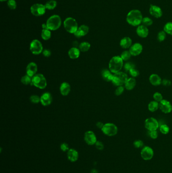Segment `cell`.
Returning <instances> with one entry per match:
<instances>
[{
	"instance_id": "1",
	"label": "cell",
	"mask_w": 172,
	"mask_h": 173,
	"mask_svg": "<svg viewBox=\"0 0 172 173\" xmlns=\"http://www.w3.org/2000/svg\"><path fill=\"white\" fill-rule=\"evenodd\" d=\"M143 14L140 10L132 9L130 10L126 16V21L132 27H138L142 24Z\"/></svg>"
},
{
	"instance_id": "2",
	"label": "cell",
	"mask_w": 172,
	"mask_h": 173,
	"mask_svg": "<svg viewBox=\"0 0 172 173\" xmlns=\"http://www.w3.org/2000/svg\"><path fill=\"white\" fill-rule=\"evenodd\" d=\"M123 67L124 61L120 56H114L109 60V70L114 74L121 72Z\"/></svg>"
},
{
	"instance_id": "3",
	"label": "cell",
	"mask_w": 172,
	"mask_h": 173,
	"mask_svg": "<svg viewBox=\"0 0 172 173\" xmlns=\"http://www.w3.org/2000/svg\"><path fill=\"white\" fill-rule=\"evenodd\" d=\"M61 23V17L58 15H54L48 19L46 25L49 30H56L60 27Z\"/></svg>"
},
{
	"instance_id": "4",
	"label": "cell",
	"mask_w": 172,
	"mask_h": 173,
	"mask_svg": "<svg viewBox=\"0 0 172 173\" xmlns=\"http://www.w3.org/2000/svg\"><path fill=\"white\" fill-rule=\"evenodd\" d=\"M128 78V76L127 74L121 71L117 73L114 74L112 82L115 86L117 87L123 86L125 85L126 82L127 81Z\"/></svg>"
},
{
	"instance_id": "5",
	"label": "cell",
	"mask_w": 172,
	"mask_h": 173,
	"mask_svg": "<svg viewBox=\"0 0 172 173\" xmlns=\"http://www.w3.org/2000/svg\"><path fill=\"white\" fill-rule=\"evenodd\" d=\"M65 28L68 33L74 34L78 30V24L75 19L72 17L66 18L64 22Z\"/></svg>"
},
{
	"instance_id": "6",
	"label": "cell",
	"mask_w": 172,
	"mask_h": 173,
	"mask_svg": "<svg viewBox=\"0 0 172 173\" xmlns=\"http://www.w3.org/2000/svg\"><path fill=\"white\" fill-rule=\"evenodd\" d=\"M32 83L33 86L41 89H45L47 85L46 78L42 74H36L33 76Z\"/></svg>"
},
{
	"instance_id": "7",
	"label": "cell",
	"mask_w": 172,
	"mask_h": 173,
	"mask_svg": "<svg viewBox=\"0 0 172 173\" xmlns=\"http://www.w3.org/2000/svg\"><path fill=\"white\" fill-rule=\"evenodd\" d=\"M102 131L103 134L108 136H115L118 133V129L117 126L113 123H105L102 129Z\"/></svg>"
},
{
	"instance_id": "8",
	"label": "cell",
	"mask_w": 172,
	"mask_h": 173,
	"mask_svg": "<svg viewBox=\"0 0 172 173\" xmlns=\"http://www.w3.org/2000/svg\"><path fill=\"white\" fill-rule=\"evenodd\" d=\"M144 127L149 131H155L158 129L160 125L158 120L155 117H150L145 120Z\"/></svg>"
},
{
	"instance_id": "9",
	"label": "cell",
	"mask_w": 172,
	"mask_h": 173,
	"mask_svg": "<svg viewBox=\"0 0 172 173\" xmlns=\"http://www.w3.org/2000/svg\"><path fill=\"white\" fill-rule=\"evenodd\" d=\"M30 50L33 54L38 55L43 51L42 44L38 40H34L30 45Z\"/></svg>"
},
{
	"instance_id": "10",
	"label": "cell",
	"mask_w": 172,
	"mask_h": 173,
	"mask_svg": "<svg viewBox=\"0 0 172 173\" xmlns=\"http://www.w3.org/2000/svg\"><path fill=\"white\" fill-rule=\"evenodd\" d=\"M45 7L41 4H35L30 8L32 14L35 16H39L44 15L45 12Z\"/></svg>"
},
{
	"instance_id": "11",
	"label": "cell",
	"mask_w": 172,
	"mask_h": 173,
	"mask_svg": "<svg viewBox=\"0 0 172 173\" xmlns=\"http://www.w3.org/2000/svg\"><path fill=\"white\" fill-rule=\"evenodd\" d=\"M159 109L164 114H169L172 111V104L166 99H163L159 103Z\"/></svg>"
},
{
	"instance_id": "12",
	"label": "cell",
	"mask_w": 172,
	"mask_h": 173,
	"mask_svg": "<svg viewBox=\"0 0 172 173\" xmlns=\"http://www.w3.org/2000/svg\"><path fill=\"white\" fill-rule=\"evenodd\" d=\"M149 12L150 15L156 18H160L163 15V10L160 7L157 5L150 4Z\"/></svg>"
},
{
	"instance_id": "13",
	"label": "cell",
	"mask_w": 172,
	"mask_h": 173,
	"mask_svg": "<svg viewBox=\"0 0 172 173\" xmlns=\"http://www.w3.org/2000/svg\"><path fill=\"white\" fill-rule=\"evenodd\" d=\"M143 48L142 44L139 43H135L132 45L129 51H130L132 56H137L143 52Z\"/></svg>"
},
{
	"instance_id": "14",
	"label": "cell",
	"mask_w": 172,
	"mask_h": 173,
	"mask_svg": "<svg viewBox=\"0 0 172 173\" xmlns=\"http://www.w3.org/2000/svg\"><path fill=\"white\" fill-rule=\"evenodd\" d=\"M141 156L144 160L146 161L150 160L153 158V150L150 147H144L141 151Z\"/></svg>"
},
{
	"instance_id": "15",
	"label": "cell",
	"mask_w": 172,
	"mask_h": 173,
	"mask_svg": "<svg viewBox=\"0 0 172 173\" xmlns=\"http://www.w3.org/2000/svg\"><path fill=\"white\" fill-rule=\"evenodd\" d=\"M84 140L88 145H95L97 141L96 135L91 131H87L84 134Z\"/></svg>"
},
{
	"instance_id": "16",
	"label": "cell",
	"mask_w": 172,
	"mask_h": 173,
	"mask_svg": "<svg viewBox=\"0 0 172 173\" xmlns=\"http://www.w3.org/2000/svg\"><path fill=\"white\" fill-rule=\"evenodd\" d=\"M136 32L138 36L141 38H146L149 34V28L143 24H141L137 27Z\"/></svg>"
},
{
	"instance_id": "17",
	"label": "cell",
	"mask_w": 172,
	"mask_h": 173,
	"mask_svg": "<svg viewBox=\"0 0 172 173\" xmlns=\"http://www.w3.org/2000/svg\"><path fill=\"white\" fill-rule=\"evenodd\" d=\"M149 81L150 84L153 86H158L162 83L161 77L156 73H152L149 78Z\"/></svg>"
},
{
	"instance_id": "18",
	"label": "cell",
	"mask_w": 172,
	"mask_h": 173,
	"mask_svg": "<svg viewBox=\"0 0 172 173\" xmlns=\"http://www.w3.org/2000/svg\"><path fill=\"white\" fill-rule=\"evenodd\" d=\"M38 70V66L35 63L30 62L26 67V74L30 77H33L35 75Z\"/></svg>"
},
{
	"instance_id": "19",
	"label": "cell",
	"mask_w": 172,
	"mask_h": 173,
	"mask_svg": "<svg viewBox=\"0 0 172 173\" xmlns=\"http://www.w3.org/2000/svg\"><path fill=\"white\" fill-rule=\"evenodd\" d=\"M52 102V96L50 93L46 92L43 94L41 97V102L45 106L50 105Z\"/></svg>"
},
{
	"instance_id": "20",
	"label": "cell",
	"mask_w": 172,
	"mask_h": 173,
	"mask_svg": "<svg viewBox=\"0 0 172 173\" xmlns=\"http://www.w3.org/2000/svg\"><path fill=\"white\" fill-rule=\"evenodd\" d=\"M132 40L131 38L129 37H123L121 40L120 42V46L122 49H128L130 48L132 45Z\"/></svg>"
},
{
	"instance_id": "21",
	"label": "cell",
	"mask_w": 172,
	"mask_h": 173,
	"mask_svg": "<svg viewBox=\"0 0 172 173\" xmlns=\"http://www.w3.org/2000/svg\"><path fill=\"white\" fill-rule=\"evenodd\" d=\"M89 31V27L85 25H82L78 27V30L74 34L77 37H80L85 36Z\"/></svg>"
},
{
	"instance_id": "22",
	"label": "cell",
	"mask_w": 172,
	"mask_h": 173,
	"mask_svg": "<svg viewBox=\"0 0 172 173\" xmlns=\"http://www.w3.org/2000/svg\"><path fill=\"white\" fill-rule=\"evenodd\" d=\"M67 158L71 162H76L79 158L78 151L74 149H70L67 152Z\"/></svg>"
},
{
	"instance_id": "23",
	"label": "cell",
	"mask_w": 172,
	"mask_h": 173,
	"mask_svg": "<svg viewBox=\"0 0 172 173\" xmlns=\"http://www.w3.org/2000/svg\"><path fill=\"white\" fill-rule=\"evenodd\" d=\"M136 85V80L134 78H128L127 81L126 82L124 87L125 89L128 91H131L134 89Z\"/></svg>"
},
{
	"instance_id": "24",
	"label": "cell",
	"mask_w": 172,
	"mask_h": 173,
	"mask_svg": "<svg viewBox=\"0 0 172 173\" xmlns=\"http://www.w3.org/2000/svg\"><path fill=\"white\" fill-rule=\"evenodd\" d=\"M60 90L61 94L63 96H67L70 92V85L69 83H67V82H64L61 85V86L60 88Z\"/></svg>"
},
{
	"instance_id": "25",
	"label": "cell",
	"mask_w": 172,
	"mask_h": 173,
	"mask_svg": "<svg viewBox=\"0 0 172 173\" xmlns=\"http://www.w3.org/2000/svg\"><path fill=\"white\" fill-rule=\"evenodd\" d=\"M42 30L41 31V37L44 40H48L50 39L51 37V33L50 30H49L47 27V25L45 24H43L42 25Z\"/></svg>"
},
{
	"instance_id": "26",
	"label": "cell",
	"mask_w": 172,
	"mask_h": 173,
	"mask_svg": "<svg viewBox=\"0 0 172 173\" xmlns=\"http://www.w3.org/2000/svg\"><path fill=\"white\" fill-rule=\"evenodd\" d=\"M113 74L109 69H104L102 70V76L103 80L106 82H112L113 78Z\"/></svg>"
},
{
	"instance_id": "27",
	"label": "cell",
	"mask_w": 172,
	"mask_h": 173,
	"mask_svg": "<svg viewBox=\"0 0 172 173\" xmlns=\"http://www.w3.org/2000/svg\"><path fill=\"white\" fill-rule=\"evenodd\" d=\"M68 55L72 59H77L80 56V50L76 47H73L69 50Z\"/></svg>"
},
{
	"instance_id": "28",
	"label": "cell",
	"mask_w": 172,
	"mask_h": 173,
	"mask_svg": "<svg viewBox=\"0 0 172 173\" xmlns=\"http://www.w3.org/2000/svg\"><path fill=\"white\" fill-rule=\"evenodd\" d=\"M147 107L150 112H155L159 109V103L153 100L149 103Z\"/></svg>"
},
{
	"instance_id": "29",
	"label": "cell",
	"mask_w": 172,
	"mask_h": 173,
	"mask_svg": "<svg viewBox=\"0 0 172 173\" xmlns=\"http://www.w3.org/2000/svg\"><path fill=\"white\" fill-rule=\"evenodd\" d=\"M131 54L129 50H125L122 52L120 57L124 61H128L131 57Z\"/></svg>"
},
{
	"instance_id": "30",
	"label": "cell",
	"mask_w": 172,
	"mask_h": 173,
	"mask_svg": "<svg viewBox=\"0 0 172 173\" xmlns=\"http://www.w3.org/2000/svg\"><path fill=\"white\" fill-rule=\"evenodd\" d=\"M90 48H91V44H89V43L86 42L81 43L79 45V50L83 52L88 51Z\"/></svg>"
},
{
	"instance_id": "31",
	"label": "cell",
	"mask_w": 172,
	"mask_h": 173,
	"mask_svg": "<svg viewBox=\"0 0 172 173\" xmlns=\"http://www.w3.org/2000/svg\"><path fill=\"white\" fill-rule=\"evenodd\" d=\"M57 5V3L56 1L50 0L45 4V8L47 9L53 10L56 8Z\"/></svg>"
},
{
	"instance_id": "32",
	"label": "cell",
	"mask_w": 172,
	"mask_h": 173,
	"mask_svg": "<svg viewBox=\"0 0 172 173\" xmlns=\"http://www.w3.org/2000/svg\"><path fill=\"white\" fill-rule=\"evenodd\" d=\"M164 30L166 34L172 36V22H167L164 27Z\"/></svg>"
},
{
	"instance_id": "33",
	"label": "cell",
	"mask_w": 172,
	"mask_h": 173,
	"mask_svg": "<svg viewBox=\"0 0 172 173\" xmlns=\"http://www.w3.org/2000/svg\"><path fill=\"white\" fill-rule=\"evenodd\" d=\"M32 79L31 77L29 76L28 75H25L22 76V78L21 79V82L23 84L25 85H28L32 84Z\"/></svg>"
},
{
	"instance_id": "34",
	"label": "cell",
	"mask_w": 172,
	"mask_h": 173,
	"mask_svg": "<svg viewBox=\"0 0 172 173\" xmlns=\"http://www.w3.org/2000/svg\"><path fill=\"white\" fill-rule=\"evenodd\" d=\"M166 37H167V34L163 30L158 32L157 35V40L159 42H162L166 40Z\"/></svg>"
},
{
	"instance_id": "35",
	"label": "cell",
	"mask_w": 172,
	"mask_h": 173,
	"mask_svg": "<svg viewBox=\"0 0 172 173\" xmlns=\"http://www.w3.org/2000/svg\"><path fill=\"white\" fill-rule=\"evenodd\" d=\"M153 21L149 17H144L143 18L141 24L148 27L151 26L153 24Z\"/></svg>"
},
{
	"instance_id": "36",
	"label": "cell",
	"mask_w": 172,
	"mask_h": 173,
	"mask_svg": "<svg viewBox=\"0 0 172 173\" xmlns=\"http://www.w3.org/2000/svg\"><path fill=\"white\" fill-rule=\"evenodd\" d=\"M159 128H160V131L161 133L164 135L168 134L170 132V128L166 124H162L160 126Z\"/></svg>"
},
{
	"instance_id": "37",
	"label": "cell",
	"mask_w": 172,
	"mask_h": 173,
	"mask_svg": "<svg viewBox=\"0 0 172 173\" xmlns=\"http://www.w3.org/2000/svg\"><path fill=\"white\" fill-rule=\"evenodd\" d=\"M153 98L155 101L158 102V103H160V102L161 101L164 99L162 94L158 92H155L153 94Z\"/></svg>"
},
{
	"instance_id": "38",
	"label": "cell",
	"mask_w": 172,
	"mask_h": 173,
	"mask_svg": "<svg viewBox=\"0 0 172 173\" xmlns=\"http://www.w3.org/2000/svg\"><path fill=\"white\" fill-rule=\"evenodd\" d=\"M134 64L131 62H127L124 65V69L126 72H129L131 69L135 68Z\"/></svg>"
},
{
	"instance_id": "39",
	"label": "cell",
	"mask_w": 172,
	"mask_h": 173,
	"mask_svg": "<svg viewBox=\"0 0 172 173\" xmlns=\"http://www.w3.org/2000/svg\"><path fill=\"white\" fill-rule=\"evenodd\" d=\"M125 89V87L123 86H118L115 90V94L117 96H120V95H122V94L123 93Z\"/></svg>"
},
{
	"instance_id": "40",
	"label": "cell",
	"mask_w": 172,
	"mask_h": 173,
	"mask_svg": "<svg viewBox=\"0 0 172 173\" xmlns=\"http://www.w3.org/2000/svg\"><path fill=\"white\" fill-rule=\"evenodd\" d=\"M30 101L32 103L37 104V103H38L39 102L41 101V98L38 95H32L30 97Z\"/></svg>"
},
{
	"instance_id": "41",
	"label": "cell",
	"mask_w": 172,
	"mask_h": 173,
	"mask_svg": "<svg viewBox=\"0 0 172 173\" xmlns=\"http://www.w3.org/2000/svg\"><path fill=\"white\" fill-rule=\"evenodd\" d=\"M129 73L130 74V75L132 77V78H137V76H139V72L138 70V69H135V68H133V69H131V70L129 72Z\"/></svg>"
},
{
	"instance_id": "42",
	"label": "cell",
	"mask_w": 172,
	"mask_h": 173,
	"mask_svg": "<svg viewBox=\"0 0 172 173\" xmlns=\"http://www.w3.org/2000/svg\"><path fill=\"white\" fill-rule=\"evenodd\" d=\"M8 6L9 8L11 10L15 9L17 7V4L15 0H8Z\"/></svg>"
},
{
	"instance_id": "43",
	"label": "cell",
	"mask_w": 172,
	"mask_h": 173,
	"mask_svg": "<svg viewBox=\"0 0 172 173\" xmlns=\"http://www.w3.org/2000/svg\"><path fill=\"white\" fill-rule=\"evenodd\" d=\"M134 146L136 148H140L143 146V141L140 140H137L135 141L133 143Z\"/></svg>"
},
{
	"instance_id": "44",
	"label": "cell",
	"mask_w": 172,
	"mask_h": 173,
	"mask_svg": "<svg viewBox=\"0 0 172 173\" xmlns=\"http://www.w3.org/2000/svg\"><path fill=\"white\" fill-rule=\"evenodd\" d=\"M60 148H61V150L63 152H66V151L68 152L70 149L69 145L66 143H63L62 144H61Z\"/></svg>"
},
{
	"instance_id": "45",
	"label": "cell",
	"mask_w": 172,
	"mask_h": 173,
	"mask_svg": "<svg viewBox=\"0 0 172 173\" xmlns=\"http://www.w3.org/2000/svg\"><path fill=\"white\" fill-rule=\"evenodd\" d=\"M95 146L97 149L99 150H102L104 148V145H103V143L100 142V141H97L95 144Z\"/></svg>"
},
{
	"instance_id": "46",
	"label": "cell",
	"mask_w": 172,
	"mask_h": 173,
	"mask_svg": "<svg viewBox=\"0 0 172 173\" xmlns=\"http://www.w3.org/2000/svg\"><path fill=\"white\" fill-rule=\"evenodd\" d=\"M149 136L152 139H156L158 137V133L157 132V130L149 131Z\"/></svg>"
},
{
	"instance_id": "47",
	"label": "cell",
	"mask_w": 172,
	"mask_h": 173,
	"mask_svg": "<svg viewBox=\"0 0 172 173\" xmlns=\"http://www.w3.org/2000/svg\"><path fill=\"white\" fill-rule=\"evenodd\" d=\"M161 84L165 86V87H169V86H170L172 85V82H171L170 80L167 79V78H164V80H162Z\"/></svg>"
},
{
	"instance_id": "48",
	"label": "cell",
	"mask_w": 172,
	"mask_h": 173,
	"mask_svg": "<svg viewBox=\"0 0 172 173\" xmlns=\"http://www.w3.org/2000/svg\"><path fill=\"white\" fill-rule=\"evenodd\" d=\"M42 54L44 55V56H45L46 57H49L51 55V52L49 49H45L42 51Z\"/></svg>"
},
{
	"instance_id": "49",
	"label": "cell",
	"mask_w": 172,
	"mask_h": 173,
	"mask_svg": "<svg viewBox=\"0 0 172 173\" xmlns=\"http://www.w3.org/2000/svg\"><path fill=\"white\" fill-rule=\"evenodd\" d=\"M97 128L100 129L102 130V128L103 127V126H104V124H103L102 122H97Z\"/></svg>"
},
{
	"instance_id": "50",
	"label": "cell",
	"mask_w": 172,
	"mask_h": 173,
	"mask_svg": "<svg viewBox=\"0 0 172 173\" xmlns=\"http://www.w3.org/2000/svg\"><path fill=\"white\" fill-rule=\"evenodd\" d=\"M91 173H99V171H97V169H95V168H94V169H92L91 171Z\"/></svg>"
},
{
	"instance_id": "51",
	"label": "cell",
	"mask_w": 172,
	"mask_h": 173,
	"mask_svg": "<svg viewBox=\"0 0 172 173\" xmlns=\"http://www.w3.org/2000/svg\"><path fill=\"white\" fill-rule=\"evenodd\" d=\"M1 2H4V1H6L7 0H0Z\"/></svg>"
}]
</instances>
